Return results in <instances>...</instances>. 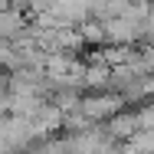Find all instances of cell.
<instances>
[{
	"mask_svg": "<svg viewBox=\"0 0 154 154\" xmlns=\"http://www.w3.org/2000/svg\"><path fill=\"white\" fill-rule=\"evenodd\" d=\"M82 108H85V115H89V118H98V115H112V112H118V108H122V102H118L115 95H102V98H85V102H82Z\"/></svg>",
	"mask_w": 154,
	"mask_h": 154,
	"instance_id": "1",
	"label": "cell"
},
{
	"mask_svg": "<svg viewBox=\"0 0 154 154\" xmlns=\"http://www.w3.org/2000/svg\"><path fill=\"white\" fill-rule=\"evenodd\" d=\"M112 131H115V134H131V131H134V118H131V115H128V118H118Z\"/></svg>",
	"mask_w": 154,
	"mask_h": 154,
	"instance_id": "2",
	"label": "cell"
},
{
	"mask_svg": "<svg viewBox=\"0 0 154 154\" xmlns=\"http://www.w3.org/2000/svg\"><path fill=\"white\" fill-rule=\"evenodd\" d=\"M3 3H7V0H0V10H3Z\"/></svg>",
	"mask_w": 154,
	"mask_h": 154,
	"instance_id": "3",
	"label": "cell"
}]
</instances>
